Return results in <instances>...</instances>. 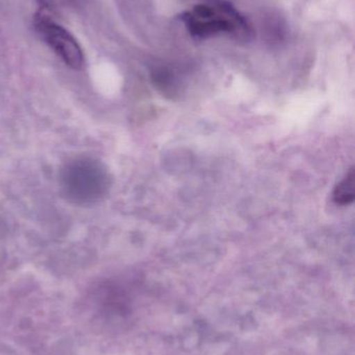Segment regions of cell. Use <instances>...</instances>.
<instances>
[{
    "instance_id": "cell-1",
    "label": "cell",
    "mask_w": 355,
    "mask_h": 355,
    "mask_svg": "<svg viewBox=\"0 0 355 355\" xmlns=\"http://www.w3.org/2000/svg\"><path fill=\"white\" fill-rule=\"evenodd\" d=\"M60 183L63 194L69 202L79 206H92L108 194L110 176L99 160L79 157L63 168Z\"/></svg>"
},
{
    "instance_id": "cell-2",
    "label": "cell",
    "mask_w": 355,
    "mask_h": 355,
    "mask_svg": "<svg viewBox=\"0 0 355 355\" xmlns=\"http://www.w3.org/2000/svg\"><path fill=\"white\" fill-rule=\"evenodd\" d=\"M35 26L42 39L67 66L74 70L83 68L85 60L83 50L76 39L67 29L43 12L35 15Z\"/></svg>"
},
{
    "instance_id": "cell-3",
    "label": "cell",
    "mask_w": 355,
    "mask_h": 355,
    "mask_svg": "<svg viewBox=\"0 0 355 355\" xmlns=\"http://www.w3.org/2000/svg\"><path fill=\"white\" fill-rule=\"evenodd\" d=\"M181 19L187 25L190 33L195 37H208L218 33H233L237 28L236 23L229 19L200 20L194 17L192 12H185L181 15Z\"/></svg>"
},
{
    "instance_id": "cell-4",
    "label": "cell",
    "mask_w": 355,
    "mask_h": 355,
    "mask_svg": "<svg viewBox=\"0 0 355 355\" xmlns=\"http://www.w3.org/2000/svg\"><path fill=\"white\" fill-rule=\"evenodd\" d=\"M355 172L354 168L348 173L347 176L344 178L333 191V200L339 206H348L352 204L355 198Z\"/></svg>"
},
{
    "instance_id": "cell-5",
    "label": "cell",
    "mask_w": 355,
    "mask_h": 355,
    "mask_svg": "<svg viewBox=\"0 0 355 355\" xmlns=\"http://www.w3.org/2000/svg\"><path fill=\"white\" fill-rule=\"evenodd\" d=\"M151 77L156 89H160L164 95H169L170 97L176 95V81L174 76L166 69H156L152 72Z\"/></svg>"
},
{
    "instance_id": "cell-6",
    "label": "cell",
    "mask_w": 355,
    "mask_h": 355,
    "mask_svg": "<svg viewBox=\"0 0 355 355\" xmlns=\"http://www.w3.org/2000/svg\"><path fill=\"white\" fill-rule=\"evenodd\" d=\"M192 15L196 18L200 19V20H210V19L214 18L215 10L210 6L199 4V6H196L194 8Z\"/></svg>"
}]
</instances>
